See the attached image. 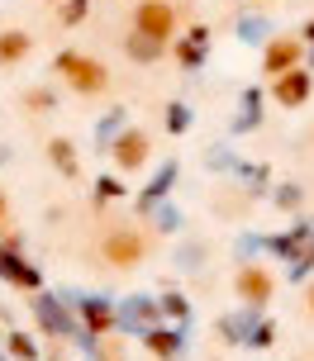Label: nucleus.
<instances>
[{
	"label": "nucleus",
	"instance_id": "obj_1",
	"mask_svg": "<svg viewBox=\"0 0 314 361\" xmlns=\"http://www.w3.org/2000/svg\"><path fill=\"white\" fill-rule=\"evenodd\" d=\"M57 76L72 90H81V95H100V90L110 86V72L86 53H57Z\"/></svg>",
	"mask_w": 314,
	"mask_h": 361
},
{
	"label": "nucleus",
	"instance_id": "obj_2",
	"mask_svg": "<svg viewBox=\"0 0 314 361\" xmlns=\"http://www.w3.org/2000/svg\"><path fill=\"white\" fill-rule=\"evenodd\" d=\"M100 257H105L110 267L129 271V267H138V262L148 257V238L138 233V228H110L105 243H100Z\"/></svg>",
	"mask_w": 314,
	"mask_h": 361
},
{
	"label": "nucleus",
	"instance_id": "obj_3",
	"mask_svg": "<svg viewBox=\"0 0 314 361\" xmlns=\"http://www.w3.org/2000/svg\"><path fill=\"white\" fill-rule=\"evenodd\" d=\"M176 29V10L167 0H143L133 10V38H148V43H167Z\"/></svg>",
	"mask_w": 314,
	"mask_h": 361
},
{
	"label": "nucleus",
	"instance_id": "obj_4",
	"mask_svg": "<svg viewBox=\"0 0 314 361\" xmlns=\"http://www.w3.org/2000/svg\"><path fill=\"white\" fill-rule=\"evenodd\" d=\"M238 295L248 305H267V300H272V276L262 267H243L238 271Z\"/></svg>",
	"mask_w": 314,
	"mask_h": 361
},
{
	"label": "nucleus",
	"instance_id": "obj_5",
	"mask_svg": "<svg viewBox=\"0 0 314 361\" xmlns=\"http://www.w3.org/2000/svg\"><path fill=\"white\" fill-rule=\"evenodd\" d=\"M148 133H124L119 138V147H114V162L124 166V171H138V166L148 162Z\"/></svg>",
	"mask_w": 314,
	"mask_h": 361
},
{
	"label": "nucleus",
	"instance_id": "obj_6",
	"mask_svg": "<svg viewBox=\"0 0 314 361\" xmlns=\"http://www.w3.org/2000/svg\"><path fill=\"white\" fill-rule=\"evenodd\" d=\"M300 53H305V48H300L296 38H277V43L267 48L262 62H267V72H272V76H281V72H291V67L300 62Z\"/></svg>",
	"mask_w": 314,
	"mask_h": 361
},
{
	"label": "nucleus",
	"instance_id": "obj_7",
	"mask_svg": "<svg viewBox=\"0 0 314 361\" xmlns=\"http://www.w3.org/2000/svg\"><path fill=\"white\" fill-rule=\"evenodd\" d=\"M305 95H310V76H305V72L291 67V72L277 76V100H281V105H305Z\"/></svg>",
	"mask_w": 314,
	"mask_h": 361
},
{
	"label": "nucleus",
	"instance_id": "obj_8",
	"mask_svg": "<svg viewBox=\"0 0 314 361\" xmlns=\"http://www.w3.org/2000/svg\"><path fill=\"white\" fill-rule=\"evenodd\" d=\"M29 48H34V38L24 29H5L0 34V62H19V57H29Z\"/></svg>",
	"mask_w": 314,
	"mask_h": 361
},
{
	"label": "nucleus",
	"instance_id": "obj_9",
	"mask_svg": "<svg viewBox=\"0 0 314 361\" xmlns=\"http://www.w3.org/2000/svg\"><path fill=\"white\" fill-rule=\"evenodd\" d=\"M48 152H53V162L62 166V171H67V176H72L76 171V157H72V143H62V138H53V143H48Z\"/></svg>",
	"mask_w": 314,
	"mask_h": 361
},
{
	"label": "nucleus",
	"instance_id": "obj_10",
	"mask_svg": "<svg viewBox=\"0 0 314 361\" xmlns=\"http://www.w3.org/2000/svg\"><path fill=\"white\" fill-rule=\"evenodd\" d=\"M152 352H157V357H176V338H171V333H152Z\"/></svg>",
	"mask_w": 314,
	"mask_h": 361
},
{
	"label": "nucleus",
	"instance_id": "obj_11",
	"mask_svg": "<svg viewBox=\"0 0 314 361\" xmlns=\"http://www.w3.org/2000/svg\"><path fill=\"white\" fill-rule=\"evenodd\" d=\"M86 319H91L95 328H110V324H114V319H110V309H105V305H91V314H86Z\"/></svg>",
	"mask_w": 314,
	"mask_h": 361
},
{
	"label": "nucleus",
	"instance_id": "obj_12",
	"mask_svg": "<svg viewBox=\"0 0 314 361\" xmlns=\"http://www.w3.org/2000/svg\"><path fill=\"white\" fill-rule=\"evenodd\" d=\"M0 224H5V195H0Z\"/></svg>",
	"mask_w": 314,
	"mask_h": 361
},
{
	"label": "nucleus",
	"instance_id": "obj_13",
	"mask_svg": "<svg viewBox=\"0 0 314 361\" xmlns=\"http://www.w3.org/2000/svg\"><path fill=\"white\" fill-rule=\"evenodd\" d=\"M310 314H314V286H310Z\"/></svg>",
	"mask_w": 314,
	"mask_h": 361
}]
</instances>
